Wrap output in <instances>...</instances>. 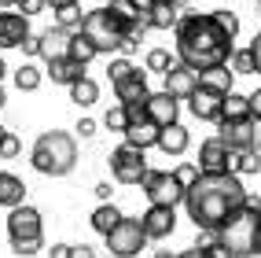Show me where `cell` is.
<instances>
[{
    "label": "cell",
    "mask_w": 261,
    "mask_h": 258,
    "mask_svg": "<svg viewBox=\"0 0 261 258\" xmlns=\"http://www.w3.org/2000/svg\"><path fill=\"white\" fill-rule=\"evenodd\" d=\"M250 192L236 174H199V181L184 192V210L202 232H221L243 214Z\"/></svg>",
    "instance_id": "cell-1"
},
{
    "label": "cell",
    "mask_w": 261,
    "mask_h": 258,
    "mask_svg": "<svg viewBox=\"0 0 261 258\" xmlns=\"http://www.w3.org/2000/svg\"><path fill=\"white\" fill-rule=\"evenodd\" d=\"M173 37H177V63H184L195 74H206L214 66H228L232 52H236V41L217 26V19L210 11L180 15Z\"/></svg>",
    "instance_id": "cell-2"
},
{
    "label": "cell",
    "mask_w": 261,
    "mask_h": 258,
    "mask_svg": "<svg viewBox=\"0 0 261 258\" xmlns=\"http://www.w3.org/2000/svg\"><path fill=\"white\" fill-rule=\"evenodd\" d=\"M30 162L44 177H66L77 166V140L66 129H44L30 148Z\"/></svg>",
    "instance_id": "cell-3"
},
{
    "label": "cell",
    "mask_w": 261,
    "mask_h": 258,
    "mask_svg": "<svg viewBox=\"0 0 261 258\" xmlns=\"http://www.w3.org/2000/svg\"><path fill=\"white\" fill-rule=\"evenodd\" d=\"M217 240L228 247L232 258H257L261 254V199L250 196L247 206H243V214L228 229H221Z\"/></svg>",
    "instance_id": "cell-4"
},
{
    "label": "cell",
    "mask_w": 261,
    "mask_h": 258,
    "mask_svg": "<svg viewBox=\"0 0 261 258\" xmlns=\"http://www.w3.org/2000/svg\"><path fill=\"white\" fill-rule=\"evenodd\" d=\"M8 240H11V251L22 258L37 254L44 247V218L37 206L22 203L15 210H8Z\"/></svg>",
    "instance_id": "cell-5"
},
{
    "label": "cell",
    "mask_w": 261,
    "mask_h": 258,
    "mask_svg": "<svg viewBox=\"0 0 261 258\" xmlns=\"http://www.w3.org/2000/svg\"><path fill=\"white\" fill-rule=\"evenodd\" d=\"M81 33L92 41V48L99 52V56L121 52V44H125V41H133V30H129L125 22H118L107 8H92L89 15H85V26H81Z\"/></svg>",
    "instance_id": "cell-6"
},
{
    "label": "cell",
    "mask_w": 261,
    "mask_h": 258,
    "mask_svg": "<svg viewBox=\"0 0 261 258\" xmlns=\"http://www.w3.org/2000/svg\"><path fill=\"white\" fill-rule=\"evenodd\" d=\"M111 174H114L118 184H144V177L151 174V166H147V159H144L140 148L118 144L111 151Z\"/></svg>",
    "instance_id": "cell-7"
},
{
    "label": "cell",
    "mask_w": 261,
    "mask_h": 258,
    "mask_svg": "<svg viewBox=\"0 0 261 258\" xmlns=\"http://www.w3.org/2000/svg\"><path fill=\"white\" fill-rule=\"evenodd\" d=\"M144 247H147V232L140 225V218H121L118 229L107 232V251L114 258H136Z\"/></svg>",
    "instance_id": "cell-8"
},
{
    "label": "cell",
    "mask_w": 261,
    "mask_h": 258,
    "mask_svg": "<svg viewBox=\"0 0 261 258\" xmlns=\"http://www.w3.org/2000/svg\"><path fill=\"white\" fill-rule=\"evenodd\" d=\"M140 188L151 206H173L177 210V203H184V184L173 177V170H151Z\"/></svg>",
    "instance_id": "cell-9"
},
{
    "label": "cell",
    "mask_w": 261,
    "mask_h": 258,
    "mask_svg": "<svg viewBox=\"0 0 261 258\" xmlns=\"http://www.w3.org/2000/svg\"><path fill=\"white\" fill-rule=\"evenodd\" d=\"M114 96H118V103H121V107L129 111V118H133V122L147 118V114H144V107H147V100H151V89H147V74H144V71H136L129 81L114 85Z\"/></svg>",
    "instance_id": "cell-10"
},
{
    "label": "cell",
    "mask_w": 261,
    "mask_h": 258,
    "mask_svg": "<svg viewBox=\"0 0 261 258\" xmlns=\"http://www.w3.org/2000/svg\"><path fill=\"white\" fill-rule=\"evenodd\" d=\"M232 148L221 140V136H210V140L199 144V174H232Z\"/></svg>",
    "instance_id": "cell-11"
},
{
    "label": "cell",
    "mask_w": 261,
    "mask_h": 258,
    "mask_svg": "<svg viewBox=\"0 0 261 258\" xmlns=\"http://www.w3.org/2000/svg\"><path fill=\"white\" fill-rule=\"evenodd\" d=\"M144 114H147V122H151V126L169 129V126H177V122H180V100H173L166 89H162V92H151Z\"/></svg>",
    "instance_id": "cell-12"
},
{
    "label": "cell",
    "mask_w": 261,
    "mask_h": 258,
    "mask_svg": "<svg viewBox=\"0 0 261 258\" xmlns=\"http://www.w3.org/2000/svg\"><path fill=\"white\" fill-rule=\"evenodd\" d=\"M224 92H214V89H206V85H199V92L188 100V111L199 118V122H221V114H224Z\"/></svg>",
    "instance_id": "cell-13"
},
{
    "label": "cell",
    "mask_w": 261,
    "mask_h": 258,
    "mask_svg": "<svg viewBox=\"0 0 261 258\" xmlns=\"http://www.w3.org/2000/svg\"><path fill=\"white\" fill-rule=\"evenodd\" d=\"M140 225H144L147 240H166L177 229V210H173V206H147L140 214Z\"/></svg>",
    "instance_id": "cell-14"
},
{
    "label": "cell",
    "mask_w": 261,
    "mask_h": 258,
    "mask_svg": "<svg viewBox=\"0 0 261 258\" xmlns=\"http://www.w3.org/2000/svg\"><path fill=\"white\" fill-rule=\"evenodd\" d=\"M37 37H41V59H44V63H56V59H66V56H70V41H74L70 30L48 26L44 33H37Z\"/></svg>",
    "instance_id": "cell-15"
},
{
    "label": "cell",
    "mask_w": 261,
    "mask_h": 258,
    "mask_svg": "<svg viewBox=\"0 0 261 258\" xmlns=\"http://www.w3.org/2000/svg\"><path fill=\"white\" fill-rule=\"evenodd\" d=\"M30 37V19L22 11H0V48H22Z\"/></svg>",
    "instance_id": "cell-16"
},
{
    "label": "cell",
    "mask_w": 261,
    "mask_h": 258,
    "mask_svg": "<svg viewBox=\"0 0 261 258\" xmlns=\"http://www.w3.org/2000/svg\"><path fill=\"white\" fill-rule=\"evenodd\" d=\"M254 118H247V122H221L217 129V136H221V140L224 144H228L232 151H254Z\"/></svg>",
    "instance_id": "cell-17"
},
{
    "label": "cell",
    "mask_w": 261,
    "mask_h": 258,
    "mask_svg": "<svg viewBox=\"0 0 261 258\" xmlns=\"http://www.w3.org/2000/svg\"><path fill=\"white\" fill-rule=\"evenodd\" d=\"M166 92H169L173 100H191V96L199 92V74L188 71L184 63H177V66L166 74Z\"/></svg>",
    "instance_id": "cell-18"
},
{
    "label": "cell",
    "mask_w": 261,
    "mask_h": 258,
    "mask_svg": "<svg viewBox=\"0 0 261 258\" xmlns=\"http://www.w3.org/2000/svg\"><path fill=\"white\" fill-rule=\"evenodd\" d=\"M121 136H125V144H133V148L147 151V148H159V136H162V129H159V126H151L147 118H140V122H129V129L121 133Z\"/></svg>",
    "instance_id": "cell-19"
},
{
    "label": "cell",
    "mask_w": 261,
    "mask_h": 258,
    "mask_svg": "<svg viewBox=\"0 0 261 258\" xmlns=\"http://www.w3.org/2000/svg\"><path fill=\"white\" fill-rule=\"evenodd\" d=\"M26 203V184L19 174H11V170H0V206H8V210H15V206Z\"/></svg>",
    "instance_id": "cell-20"
},
{
    "label": "cell",
    "mask_w": 261,
    "mask_h": 258,
    "mask_svg": "<svg viewBox=\"0 0 261 258\" xmlns=\"http://www.w3.org/2000/svg\"><path fill=\"white\" fill-rule=\"evenodd\" d=\"M48 74H51V81L56 85H66V89H70V85H77L81 78H89L85 74V66L77 63V59H56V63H48Z\"/></svg>",
    "instance_id": "cell-21"
},
{
    "label": "cell",
    "mask_w": 261,
    "mask_h": 258,
    "mask_svg": "<svg viewBox=\"0 0 261 258\" xmlns=\"http://www.w3.org/2000/svg\"><path fill=\"white\" fill-rule=\"evenodd\" d=\"M177 22H180V11H177L173 0H159V4L147 11V26L151 30H177Z\"/></svg>",
    "instance_id": "cell-22"
},
{
    "label": "cell",
    "mask_w": 261,
    "mask_h": 258,
    "mask_svg": "<svg viewBox=\"0 0 261 258\" xmlns=\"http://www.w3.org/2000/svg\"><path fill=\"white\" fill-rule=\"evenodd\" d=\"M177 258H232L228 254V247L217 240V232H206V240L199 247H188V251H180Z\"/></svg>",
    "instance_id": "cell-23"
},
{
    "label": "cell",
    "mask_w": 261,
    "mask_h": 258,
    "mask_svg": "<svg viewBox=\"0 0 261 258\" xmlns=\"http://www.w3.org/2000/svg\"><path fill=\"white\" fill-rule=\"evenodd\" d=\"M188 144H191V136H188V129H184L180 122L169 126V129H162V136H159V148H162L166 155H184Z\"/></svg>",
    "instance_id": "cell-24"
},
{
    "label": "cell",
    "mask_w": 261,
    "mask_h": 258,
    "mask_svg": "<svg viewBox=\"0 0 261 258\" xmlns=\"http://www.w3.org/2000/svg\"><path fill=\"white\" fill-rule=\"evenodd\" d=\"M121 218H125V214H121L114 203H99L96 210H92V218H89V221H92V229H96V232L107 236V232H114V229H118V221H121Z\"/></svg>",
    "instance_id": "cell-25"
},
{
    "label": "cell",
    "mask_w": 261,
    "mask_h": 258,
    "mask_svg": "<svg viewBox=\"0 0 261 258\" xmlns=\"http://www.w3.org/2000/svg\"><path fill=\"white\" fill-rule=\"evenodd\" d=\"M250 114V96H243V92H228V100H224V114H221V122H247ZM217 122V126H221Z\"/></svg>",
    "instance_id": "cell-26"
},
{
    "label": "cell",
    "mask_w": 261,
    "mask_h": 258,
    "mask_svg": "<svg viewBox=\"0 0 261 258\" xmlns=\"http://www.w3.org/2000/svg\"><path fill=\"white\" fill-rule=\"evenodd\" d=\"M199 85H206V89H214V92H236L232 85H236V74L228 71V66H214V71H206V74H199Z\"/></svg>",
    "instance_id": "cell-27"
},
{
    "label": "cell",
    "mask_w": 261,
    "mask_h": 258,
    "mask_svg": "<svg viewBox=\"0 0 261 258\" xmlns=\"http://www.w3.org/2000/svg\"><path fill=\"white\" fill-rule=\"evenodd\" d=\"M232 174H236V177L261 174V155H257V151H236V155H232Z\"/></svg>",
    "instance_id": "cell-28"
},
{
    "label": "cell",
    "mask_w": 261,
    "mask_h": 258,
    "mask_svg": "<svg viewBox=\"0 0 261 258\" xmlns=\"http://www.w3.org/2000/svg\"><path fill=\"white\" fill-rule=\"evenodd\" d=\"M70 100L77 103V107H92V103L99 100V85L92 78H81L77 85H70Z\"/></svg>",
    "instance_id": "cell-29"
},
{
    "label": "cell",
    "mask_w": 261,
    "mask_h": 258,
    "mask_svg": "<svg viewBox=\"0 0 261 258\" xmlns=\"http://www.w3.org/2000/svg\"><path fill=\"white\" fill-rule=\"evenodd\" d=\"M144 66H147L151 74H162V78H166V74H169L177 63H173V56H169L166 48H151L147 56H144Z\"/></svg>",
    "instance_id": "cell-30"
},
{
    "label": "cell",
    "mask_w": 261,
    "mask_h": 258,
    "mask_svg": "<svg viewBox=\"0 0 261 258\" xmlns=\"http://www.w3.org/2000/svg\"><path fill=\"white\" fill-rule=\"evenodd\" d=\"M96 56H99V52L92 48V41H89V37H85V33L77 30V33H74V41H70V59H77L81 66H89Z\"/></svg>",
    "instance_id": "cell-31"
},
{
    "label": "cell",
    "mask_w": 261,
    "mask_h": 258,
    "mask_svg": "<svg viewBox=\"0 0 261 258\" xmlns=\"http://www.w3.org/2000/svg\"><path fill=\"white\" fill-rule=\"evenodd\" d=\"M15 89L19 92H33V89H41V71L33 63H22L19 71H15Z\"/></svg>",
    "instance_id": "cell-32"
},
{
    "label": "cell",
    "mask_w": 261,
    "mask_h": 258,
    "mask_svg": "<svg viewBox=\"0 0 261 258\" xmlns=\"http://www.w3.org/2000/svg\"><path fill=\"white\" fill-rule=\"evenodd\" d=\"M136 71H140V66H136L133 59H111V66H107V78H111V85H121V81H129Z\"/></svg>",
    "instance_id": "cell-33"
},
{
    "label": "cell",
    "mask_w": 261,
    "mask_h": 258,
    "mask_svg": "<svg viewBox=\"0 0 261 258\" xmlns=\"http://www.w3.org/2000/svg\"><path fill=\"white\" fill-rule=\"evenodd\" d=\"M85 15H89V11H81L77 4H74V8H63V11H56V26H63V30L77 33V30L85 26Z\"/></svg>",
    "instance_id": "cell-34"
},
{
    "label": "cell",
    "mask_w": 261,
    "mask_h": 258,
    "mask_svg": "<svg viewBox=\"0 0 261 258\" xmlns=\"http://www.w3.org/2000/svg\"><path fill=\"white\" fill-rule=\"evenodd\" d=\"M129 122H133V118H129V111L121 107V103L107 107V114H103V126H107V129H114V133H125V129H129Z\"/></svg>",
    "instance_id": "cell-35"
},
{
    "label": "cell",
    "mask_w": 261,
    "mask_h": 258,
    "mask_svg": "<svg viewBox=\"0 0 261 258\" xmlns=\"http://www.w3.org/2000/svg\"><path fill=\"white\" fill-rule=\"evenodd\" d=\"M210 15L217 19V26H221L224 33H228L232 41L239 37V15H236V11H228V8H217V11H210Z\"/></svg>",
    "instance_id": "cell-36"
},
{
    "label": "cell",
    "mask_w": 261,
    "mask_h": 258,
    "mask_svg": "<svg viewBox=\"0 0 261 258\" xmlns=\"http://www.w3.org/2000/svg\"><path fill=\"white\" fill-rule=\"evenodd\" d=\"M228 71H232V74H254L250 48H236V52H232V59H228Z\"/></svg>",
    "instance_id": "cell-37"
},
{
    "label": "cell",
    "mask_w": 261,
    "mask_h": 258,
    "mask_svg": "<svg viewBox=\"0 0 261 258\" xmlns=\"http://www.w3.org/2000/svg\"><path fill=\"white\" fill-rule=\"evenodd\" d=\"M173 177H177V181L184 184V192H188V188L199 181V166H195V162H180L177 170H173Z\"/></svg>",
    "instance_id": "cell-38"
},
{
    "label": "cell",
    "mask_w": 261,
    "mask_h": 258,
    "mask_svg": "<svg viewBox=\"0 0 261 258\" xmlns=\"http://www.w3.org/2000/svg\"><path fill=\"white\" fill-rule=\"evenodd\" d=\"M19 151H22L19 136H15V133H8V136H4V144H0V155H4V159H15Z\"/></svg>",
    "instance_id": "cell-39"
},
{
    "label": "cell",
    "mask_w": 261,
    "mask_h": 258,
    "mask_svg": "<svg viewBox=\"0 0 261 258\" xmlns=\"http://www.w3.org/2000/svg\"><path fill=\"white\" fill-rule=\"evenodd\" d=\"M15 8H19L26 19H30V15H37V11L44 8V0H15Z\"/></svg>",
    "instance_id": "cell-40"
},
{
    "label": "cell",
    "mask_w": 261,
    "mask_h": 258,
    "mask_svg": "<svg viewBox=\"0 0 261 258\" xmlns=\"http://www.w3.org/2000/svg\"><path fill=\"white\" fill-rule=\"evenodd\" d=\"M74 129H77V136H85V140H89V136H96V133H99V126L92 122V118H81V122H77Z\"/></svg>",
    "instance_id": "cell-41"
},
{
    "label": "cell",
    "mask_w": 261,
    "mask_h": 258,
    "mask_svg": "<svg viewBox=\"0 0 261 258\" xmlns=\"http://www.w3.org/2000/svg\"><path fill=\"white\" fill-rule=\"evenodd\" d=\"M250 59H254V74H261V33L250 41Z\"/></svg>",
    "instance_id": "cell-42"
},
{
    "label": "cell",
    "mask_w": 261,
    "mask_h": 258,
    "mask_svg": "<svg viewBox=\"0 0 261 258\" xmlns=\"http://www.w3.org/2000/svg\"><path fill=\"white\" fill-rule=\"evenodd\" d=\"M22 52H26V56H41V37H37V33H30V37L22 41Z\"/></svg>",
    "instance_id": "cell-43"
},
{
    "label": "cell",
    "mask_w": 261,
    "mask_h": 258,
    "mask_svg": "<svg viewBox=\"0 0 261 258\" xmlns=\"http://www.w3.org/2000/svg\"><path fill=\"white\" fill-rule=\"evenodd\" d=\"M70 251H74V244H51L48 258H70Z\"/></svg>",
    "instance_id": "cell-44"
},
{
    "label": "cell",
    "mask_w": 261,
    "mask_h": 258,
    "mask_svg": "<svg viewBox=\"0 0 261 258\" xmlns=\"http://www.w3.org/2000/svg\"><path fill=\"white\" fill-rule=\"evenodd\" d=\"M111 192H114V188H111V181H99V184H96V196H99V203H111Z\"/></svg>",
    "instance_id": "cell-45"
},
{
    "label": "cell",
    "mask_w": 261,
    "mask_h": 258,
    "mask_svg": "<svg viewBox=\"0 0 261 258\" xmlns=\"http://www.w3.org/2000/svg\"><path fill=\"white\" fill-rule=\"evenodd\" d=\"M70 258H96V251H92L89 244H74V251H70Z\"/></svg>",
    "instance_id": "cell-46"
},
{
    "label": "cell",
    "mask_w": 261,
    "mask_h": 258,
    "mask_svg": "<svg viewBox=\"0 0 261 258\" xmlns=\"http://www.w3.org/2000/svg\"><path fill=\"white\" fill-rule=\"evenodd\" d=\"M250 114L261 122V89H254V92H250Z\"/></svg>",
    "instance_id": "cell-47"
},
{
    "label": "cell",
    "mask_w": 261,
    "mask_h": 258,
    "mask_svg": "<svg viewBox=\"0 0 261 258\" xmlns=\"http://www.w3.org/2000/svg\"><path fill=\"white\" fill-rule=\"evenodd\" d=\"M77 0H44V8H51V11H63V8H74Z\"/></svg>",
    "instance_id": "cell-48"
},
{
    "label": "cell",
    "mask_w": 261,
    "mask_h": 258,
    "mask_svg": "<svg viewBox=\"0 0 261 258\" xmlns=\"http://www.w3.org/2000/svg\"><path fill=\"white\" fill-rule=\"evenodd\" d=\"M133 4H136V8H140V11H144V15H147V11H151V8H154V4H159V0H133Z\"/></svg>",
    "instance_id": "cell-49"
},
{
    "label": "cell",
    "mask_w": 261,
    "mask_h": 258,
    "mask_svg": "<svg viewBox=\"0 0 261 258\" xmlns=\"http://www.w3.org/2000/svg\"><path fill=\"white\" fill-rule=\"evenodd\" d=\"M254 122H257V118H254ZM254 151H257V155H261V122H257V126H254Z\"/></svg>",
    "instance_id": "cell-50"
},
{
    "label": "cell",
    "mask_w": 261,
    "mask_h": 258,
    "mask_svg": "<svg viewBox=\"0 0 261 258\" xmlns=\"http://www.w3.org/2000/svg\"><path fill=\"white\" fill-rule=\"evenodd\" d=\"M154 258H177V254H169V251H159V254H154Z\"/></svg>",
    "instance_id": "cell-51"
},
{
    "label": "cell",
    "mask_w": 261,
    "mask_h": 258,
    "mask_svg": "<svg viewBox=\"0 0 261 258\" xmlns=\"http://www.w3.org/2000/svg\"><path fill=\"white\" fill-rule=\"evenodd\" d=\"M4 103H8V96H4V85H0V107H4Z\"/></svg>",
    "instance_id": "cell-52"
},
{
    "label": "cell",
    "mask_w": 261,
    "mask_h": 258,
    "mask_svg": "<svg viewBox=\"0 0 261 258\" xmlns=\"http://www.w3.org/2000/svg\"><path fill=\"white\" fill-rule=\"evenodd\" d=\"M4 74H8V66H4V59H0V81H4Z\"/></svg>",
    "instance_id": "cell-53"
},
{
    "label": "cell",
    "mask_w": 261,
    "mask_h": 258,
    "mask_svg": "<svg viewBox=\"0 0 261 258\" xmlns=\"http://www.w3.org/2000/svg\"><path fill=\"white\" fill-rule=\"evenodd\" d=\"M8 133H11V129H4V126H0V144H4V136H8Z\"/></svg>",
    "instance_id": "cell-54"
},
{
    "label": "cell",
    "mask_w": 261,
    "mask_h": 258,
    "mask_svg": "<svg viewBox=\"0 0 261 258\" xmlns=\"http://www.w3.org/2000/svg\"><path fill=\"white\" fill-rule=\"evenodd\" d=\"M0 8H15V0H0Z\"/></svg>",
    "instance_id": "cell-55"
},
{
    "label": "cell",
    "mask_w": 261,
    "mask_h": 258,
    "mask_svg": "<svg viewBox=\"0 0 261 258\" xmlns=\"http://www.w3.org/2000/svg\"><path fill=\"white\" fill-rule=\"evenodd\" d=\"M173 4H180V0H173Z\"/></svg>",
    "instance_id": "cell-56"
}]
</instances>
